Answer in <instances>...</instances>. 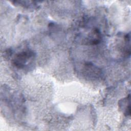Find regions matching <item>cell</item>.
<instances>
[{
    "label": "cell",
    "mask_w": 131,
    "mask_h": 131,
    "mask_svg": "<svg viewBox=\"0 0 131 131\" xmlns=\"http://www.w3.org/2000/svg\"><path fill=\"white\" fill-rule=\"evenodd\" d=\"M33 56L34 53L32 51H23L16 55L13 60V64L17 68L22 69Z\"/></svg>",
    "instance_id": "obj_1"
}]
</instances>
